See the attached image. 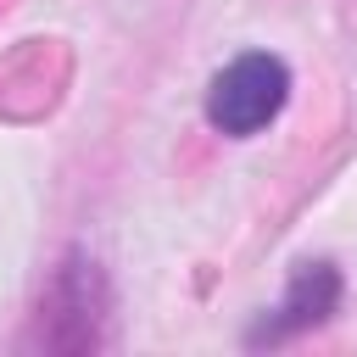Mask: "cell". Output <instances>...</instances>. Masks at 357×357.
<instances>
[{"label": "cell", "mask_w": 357, "mask_h": 357, "mask_svg": "<svg viewBox=\"0 0 357 357\" xmlns=\"http://www.w3.org/2000/svg\"><path fill=\"white\" fill-rule=\"evenodd\" d=\"M329 301H335V273H329V268H307V273L296 279L290 301H284V318H279L268 335H284L290 324H307V318H318Z\"/></svg>", "instance_id": "cell-2"}, {"label": "cell", "mask_w": 357, "mask_h": 357, "mask_svg": "<svg viewBox=\"0 0 357 357\" xmlns=\"http://www.w3.org/2000/svg\"><path fill=\"white\" fill-rule=\"evenodd\" d=\"M284 95H290L284 61L251 50V56L229 61V67L212 78V89H206V117H212V128L245 139V134H257V128H268V123L279 117Z\"/></svg>", "instance_id": "cell-1"}]
</instances>
